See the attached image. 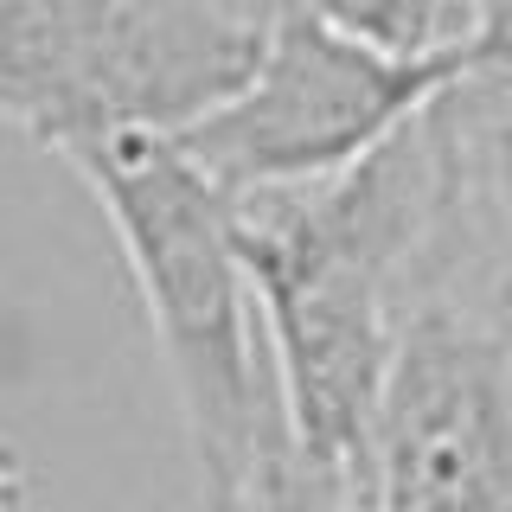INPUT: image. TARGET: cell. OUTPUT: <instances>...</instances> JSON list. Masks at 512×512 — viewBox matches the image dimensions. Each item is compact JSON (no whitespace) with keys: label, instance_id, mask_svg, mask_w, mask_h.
<instances>
[{"label":"cell","instance_id":"6da1fadb","mask_svg":"<svg viewBox=\"0 0 512 512\" xmlns=\"http://www.w3.org/2000/svg\"><path fill=\"white\" fill-rule=\"evenodd\" d=\"M448 218L455 167L436 103L333 180L231 199V237L263 308L288 423L359 493L384 384L442 263Z\"/></svg>","mask_w":512,"mask_h":512},{"label":"cell","instance_id":"7a4b0ae2","mask_svg":"<svg viewBox=\"0 0 512 512\" xmlns=\"http://www.w3.org/2000/svg\"><path fill=\"white\" fill-rule=\"evenodd\" d=\"M58 160L103 205L135 276L141 314L180 404L192 493L244 480L269 448L295 436V423L282 404L250 269L231 237V199L199 173L180 135L160 128H103L64 141Z\"/></svg>","mask_w":512,"mask_h":512},{"label":"cell","instance_id":"3957f363","mask_svg":"<svg viewBox=\"0 0 512 512\" xmlns=\"http://www.w3.org/2000/svg\"><path fill=\"white\" fill-rule=\"evenodd\" d=\"M288 0H0V122L39 148L160 128L180 135L269 52Z\"/></svg>","mask_w":512,"mask_h":512},{"label":"cell","instance_id":"277c9868","mask_svg":"<svg viewBox=\"0 0 512 512\" xmlns=\"http://www.w3.org/2000/svg\"><path fill=\"white\" fill-rule=\"evenodd\" d=\"M474 58V52H468ZM468 58H404L288 0L269 52L212 116L180 128V148L224 199L314 186L359 167L468 71Z\"/></svg>","mask_w":512,"mask_h":512},{"label":"cell","instance_id":"5b68a950","mask_svg":"<svg viewBox=\"0 0 512 512\" xmlns=\"http://www.w3.org/2000/svg\"><path fill=\"white\" fill-rule=\"evenodd\" d=\"M365 512H512V282L448 263L423 288L372 429Z\"/></svg>","mask_w":512,"mask_h":512},{"label":"cell","instance_id":"8992f818","mask_svg":"<svg viewBox=\"0 0 512 512\" xmlns=\"http://www.w3.org/2000/svg\"><path fill=\"white\" fill-rule=\"evenodd\" d=\"M436 122L455 167V205L474 244L512 269V20L436 96Z\"/></svg>","mask_w":512,"mask_h":512},{"label":"cell","instance_id":"52a82bcc","mask_svg":"<svg viewBox=\"0 0 512 512\" xmlns=\"http://www.w3.org/2000/svg\"><path fill=\"white\" fill-rule=\"evenodd\" d=\"M404 58H468L512 20V0H301Z\"/></svg>","mask_w":512,"mask_h":512},{"label":"cell","instance_id":"ba28073f","mask_svg":"<svg viewBox=\"0 0 512 512\" xmlns=\"http://www.w3.org/2000/svg\"><path fill=\"white\" fill-rule=\"evenodd\" d=\"M26 500H32V474H26L20 448L0 442V512H26Z\"/></svg>","mask_w":512,"mask_h":512}]
</instances>
